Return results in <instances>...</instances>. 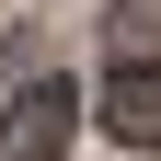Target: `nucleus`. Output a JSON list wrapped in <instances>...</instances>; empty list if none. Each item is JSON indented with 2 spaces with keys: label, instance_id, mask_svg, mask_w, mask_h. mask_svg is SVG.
<instances>
[{
  "label": "nucleus",
  "instance_id": "obj_2",
  "mask_svg": "<svg viewBox=\"0 0 161 161\" xmlns=\"http://www.w3.org/2000/svg\"><path fill=\"white\" fill-rule=\"evenodd\" d=\"M104 138L161 150V69H115V80H104Z\"/></svg>",
  "mask_w": 161,
  "mask_h": 161
},
{
  "label": "nucleus",
  "instance_id": "obj_3",
  "mask_svg": "<svg viewBox=\"0 0 161 161\" xmlns=\"http://www.w3.org/2000/svg\"><path fill=\"white\" fill-rule=\"evenodd\" d=\"M104 58L115 69H161V0H115L104 12Z\"/></svg>",
  "mask_w": 161,
  "mask_h": 161
},
{
  "label": "nucleus",
  "instance_id": "obj_1",
  "mask_svg": "<svg viewBox=\"0 0 161 161\" xmlns=\"http://www.w3.org/2000/svg\"><path fill=\"white\" fill-rule=\"evenodd\" d=\"M69 138H80V92L69 80H35V92L0 104V161H58Z\"/></svg>",
  "mask_w": 161,
  "mask_h": 161
}]
</instances>
